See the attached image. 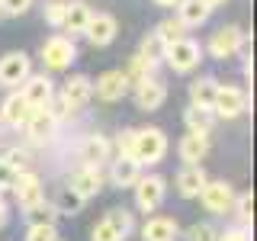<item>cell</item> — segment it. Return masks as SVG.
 I'll list each match as a JSON object with an SVG mask.
<instances>
[{"instance_id": "obj_10", "label": "cell", "mask_w": 257, "mask_h": 241, "mask_svg": "<svg viewBox=\"0 0 257 241\" xmlns=\"http://www.w3.org/2000/svg\"><path fill=\"white\" fill-rule=\"evenodd\" d=\"M20 87H23V90H20L23 100H26L32 109H45V103L52 100V93H55V84L45 74H29Z\"/></svg>"}, {"instance_id": "obj_37", "label": "cell", "mask_w": 257, "mask_h": 241, "mask_svg": "<svg viewBox=\"0 0 257 241\" xmlns=\"http://www.w3.org/2000/svg\"><path fill=\"white\" fill-rule=\"evenodd\" d=\"M29 7H32V0H0V10L7 16H20V13H26Z\"/></svg>"}, {"instance_id": "obj_13", "label": "cell", "mask_w": 257, "mask_h": 241, "mask_svg": "<svg viewBox=\"0 0 257 241\" xmlns=\"http://www.w3.org/2000/svg\"><path fill=\"white\" fill-rule=\"evenodd\" d=\"M26 132H29V139L36 145H45V142L55 139V132H58V119H55L48 109H32L29 119H26Z\"/></svg>"}, {"instance_id": "obj_23", "label": "cell", "mask_w": 257, "mask_h": 241, "mask_svg": "<svg viewBox=\"0 0 257 241\" xmlns=\"http://www.w3.org/2000/svg\"><path fill=\"white\" fill-rule=\"evenodd\" d=\"M215 93H219V80H212V77H199V80L190 84V100H193V106H199V109H212Z\"/></svg>"}, {"instance_id": "obj_36", "label": "cell", "mask_w": 257, "mask_h": 241, "mask_svg": "<svg viewBox=\"0 0 257 241\" xmlns=\"http://www.w3.org/2000/svg\"><path fill=\"white\" fill-rule=\"evenodd\" d=\"M4 161L13 167V171H26V167H29V155H26V151H20V148H10L4 155Z\"/></svg>"}, {"instance_id": "obj_38", "label": "cell", "mask_w": 257, "mask_h": 241, "mask_svg": "<svg viewBox=\"0 0 257 241\" xmlns=\"http://www.w3.org/2000/svg\"><path fill=\"white\" fill-rule=\"evenodd\" d=\"M16 174H20V171H13V167L7 164L4 158H0V190H10L13 180H16Z\"/></svg>"}, {"instance_id": "obj_6", "label": "cell", "mask_w": 257, "mask_h": 241, "mask_svg": "<svg viewBox=\"0 0 257 241\" xmlns=\"http://www.w3.org/2000/svg\"><path fill=\"white\" fill-rule=\"evenodd\" d=\"M199 203H203L209 212L225 215L231 209V203H235V190L225 180H206V187L199 190Z\"/></svg>"}, {"instance_id": "obj_19", "label": "cell", "mask_w": 257, "mask_h": 241, "mask_svg": "<svg viewBox=\"0 0 257 241\" xmlns=\"http://www.w3.org/2000/svg\"><path fill=\"white\" fill-rule=\"evenodd\" d=\"M203 187H206V171L199 164H187L180 174H177V190H180V196L196 199Z\"/></svg>"}, {"instance_id": "obj_35", "label": "cell", "mask_w": 257, "mask_h": 241, "mask_svg": "<svg viewBox=\"0 0 257 241\" xmlns=\"http://www.w3.org/2000/svg\"><path fill=\"white\" fill-rule=\"evenodd\" d=\"M64 0H52V4L45 7V23L48 26H61V20H64Z\"/></svg>"}, {"instance_id": "obj_39", "label": "cell", "mask_w": 257, "mask_h": 241, "mask_svg": "<svg viewBox=\"0 0 257 241\" xmlns=\"http://www.w3.org/2000/svg\"><path fill=\"white\" fill-rule=\"evenodd\" d=\"M215 241H251V231H247L244 225H241V228H228L225 235H219Z\"/></svg>"}, {"instance_id": "obj_41", "label": "cell", "mask_w": 257, "mask_h": 241, "mask_svg": "<svg viewBox=\"0 0 257 241\" xmlns=\"http://www.w3.org/2000/svg\"><path fill=\"white\" fill-rule=\"evenodd\" d=\"M7 219H10V212H7V203H0V228L7 225Z\"/></svg>"}, {"instance_id": "obj_40", "label": "cell", "mask_w": 257, "mask_h": 241, "mask_svg": "<svg viewBox=\"0 0 257 241\" xmlns=\"http://www.w3.org/2000/svg\"><path fill=\"white\" fill-rule=\"evenodd\" d=\"M132 135H135V132H128V129L116 135V148H119V155H125V158H128V151H132Z\"/></svg>"}, {"instance_id": "obj_18", "label": "cell", "mask_w": 257, "mask_h": 241, "mask_svg": "<svg viewBox=\"0 0 257 241\" xmlns=\"http://www.w3.org/2000/svg\"><path fill=\"white\" fill-rule=\"evenodd\" d=\"M209 155V132H187L180 139V158L187 164H199Z\"/></svg>"}, {"instance_id": "obj_42", "label": "cell", "mask_w": 257, "mask_h": 241, "mask_svg": "<svg viewBox=\"0 0 257 241\" xmlns=\"http://www.w3.org/2000/svg\"><path fill=\"white\" fill-rule=\"evenodd\" d=\"M203 4L209 7V10H212V7H222V4H225V0H203Z\"/></svg>"}, {"instance_id": "obj_31", "label": "cell", "mask_w": 257, "mask_h": 241, "mask_svg": "<svg viewBox=\"0 0 257 241\" xmlns=\"http://www.w3.org/2000/svg\"><path fill=\"white\" fill-rule=\"evenodd\" d=\"M231 209H238V219H241V225H244V228L254 222V196H251V193H241V196H235Z\"/></svg>"}, {"instance_id": "obj_12", "label": "cell", "mask_w": 257, "mask_h": 241, "mask_svg": "<svg viewBox=\"0 0 257 241\" xmlns=\"http://www.w3.org/2000/svg\"><path fill=\"white\" fill-rule=\"evenodd\" d=\"M135 100H139V109H158L161 103L167 100V87H164V80H158V77H142V80H135Z\"/></svg>"}, {"instance_id": "obj_3", "label": "cell", "mask_w": 257, "mask_h": 241, "mask_svg": "<svg viewBox=\"0 0 257 241\" xmlns=\"http://www.w3.org/2000/svg\"><path fill=\"white\" fill-rule=\"evenodd\" d=\"M128 231H132V212H125V209H112V212H106L100 222L93 225L90 241H125Z\"/></svg>"}, {"instance_id": "obj_11", "label": "cell", "mask_w": 257, "mask_h": 241, "mask_svg": "<svg viewBox=\"0 0 257 241\" xmlns=\"http://www.w3.org/2000/svg\"><path fill=\"white\" fill-rule=\"evenodd\" d=\"M10 190L16 193V199H20L23 209H29V206H36L39 199H45V187H42V180H39L32 171H20V174H16V180H13Z\"/></svg>"}, {"instance_id": "obj_20", "label": "cell", "mask_w": 257, "mask_h": 241, "mask_svg": "<svg viewBox=\"0 0 257 241\" xmlns=\"http://www.w3.org/2000/svg\"><path fill=\"white\" fill-rule=\"evenodd\" d=\"M90 16H93L90 7H87V4H80V0H74V4H68V7H64L61 29H68L71 36H84V29H87V23H90Z\"/></svg>"}, {"instance_id": "obj_32", "label": "cell", "mask_w": 257, "mask_h": 241, "mask_svg": "<svg viewBox=\"0 0 257 241\" xmlns=\"http://www.w3.org/2000/svg\"><path fill=\"white\" fill-rule=\"evenodd\" d=\"M45 109H48V112H52V116L61 123V119H64V116H71V112H74L77 106H74V103H71L64 93H61V96H55V93H52V100L45 103Z\"/></svg>"}, {"instance_id": "obj_45", "label": "cell", "mask_w": 257, "mask_h": 241, "mask_svg": "<svg viewBox=\"0 0 257 241\" xmlns=\"http://www.w3.org/2000/svg\"><path fill=\"white\" fill-rule=\"evenodd\" d=\"M55 241H58V238H55Z\"/></svg>"}, {"instance_id": "obj_30", "label": "cell", "mask_w": 257, "mask_h": 241, "mask_svg": "<svg viewBox=\"0 0 257 241\" xmlns=\"http://www.w3.org/2000/svg\"><path fill=\"white\" fill-rule=\"evenodd\" d=\"M55 209H58V212H68V215H74V212H80V209H84V196H77L74 190H61L58 193V199H55L52 203Z\"/></svg>"}, {"instance_id": "obj_28", "label": "cell", "mask_w": 257, "mask_h": 241, "mask_svg": "<svg viewBox=\"0 0 257 241\" xmlns=\"http://www.w3.org/2000/svg\"><path fill=\"white\" fill-rule=\"evenodd\" d=\"M55 215H58V209H55L52 203H45V199H39L36 206L26 209V222L29 225H48V222L55 225Z\"/></svg>"}, {"instance_id": "obj_43", "label": "cell", "mask_w": 257, "mask_h": 241, "mask_svg": "<svg viewBox=\"0 0 257 241\" xmlns=\"http://www.w3.org/2000/svg\"><path fill=\"white\" fill-rule=\"evenodd\" d=\"M158 7H177V0H155Z\"/></svg>"}, {"instance_id": "obj_25", "label": "cell", "mask_w": 257, "mask_h": 241, "mask_svg": "<svg viewBox=\"0 0 257 241\" xmlns=\"http://www.w3.org/2000/svg\"><path fill=\"white\" fill-rule=\"evenodd\" d=\"M177 10H180V16L177 20L183 23V26H203V23L209 20V7L203 4V0H177Z\"/></svg>"}, {"instance_id": "obj_7", "label": "cell", "mask_w": 257, "mask_h": 241, "mask_svg": "<svg viewBox=\"0 0 257 241\" xmlns=\"http://www.w3.org/2000/svg\"><path fill=\"white\" fill-rule=\"evenodd\" d=\"M244 42H247V36L238 26H225L219 32H212V39H209L206 48H209L212 58H231V55H238L241 48H244Z\"/></svg>"}, {"instance_id": "obj_4", "label": "cell", "mask_w": 257, "mask_h": 241, "mask_svg": "<svg viewBox=\"0 0 257 241\" xmlns=\"http://www.w3.org/2000/svg\"><path fill=\"white\" fill-rule=\"evenodd\" d=\"M132 187H135V203H139L142 212H155V209L164 203V193H167L164 177H158V174H142L139 180L132 183Z\"/></svg>"}, {"instance_id": "obj_8", "label": "cell", "mask_w": 257, "mask_h": 241, "mask_svg": "<svg viewBox=\"0 0 257 241\" xmlns=\"http://www.w3.org/2000/svg\"><path fill=\"white\" fill-rule=\"evenodd\" d=\"M244 109H247V93L238 90V87H222L219 84V93H215V103H212L215 116L219 119H238Z\"/></svg>"}, {"instance_id": "obj_29", "label": "cell", "mask_w": 257, "mask_h": 241, "mask_svg": "<svg viewBox=\"0 0 257 241\" xmlns=\"http://www.w3.org/2000/svg\"><path fill=\"white\" fill-rule=\"evenodd\" d=\"M183 123L190 126V132H209V129H212V109L190 106L187 112H183Z\"/></svg>"}, {"instance_id": "obj_16", "label": "cell", "mask_w": 257, "mask_h": 241, "mask_svg": "<svg viewBox=\"0 0 257 241\" xmlns=\"http://www.w3.org/2000/svg\"><path fill=\"white\" fill-rule=\"evenodd\" d=\"M125 90H128L125 71H106V74H100V80H96V87H93V93L100 96V100H106V103L122 100Z\"/></svg>"}, {"instance_id": "obj_1", "label": "cell", "mask_w": 257, "mask_h": 241, "mask_svg": "<svg viewBox=\"0 0 257 241\" xmlns=\"http://www.w3.org/2000/svg\"><path fill=\"white\" fill-rule=\"evenodd\" d=\"M164 155H167V135L161 132V129H142V132L132 135V151H128V158L139 167L158 164Z\"/></svg>"}, {"instance_id": "obj_15", "label": "cell", "mask_w": 257, "mask_h": 241, "mask_svg": "<svg viewBox=\"0 0 257 241\" xmlns=\"http://www.w3.org/2000/svg\"><path fill=\"white\" fill-rule=\"evenodd\" d=\"M116 32H119L116 16H109V13H93L90 23H87V29H84V36L90 39L93 45H109L112 39H116Z\"/></svg>"}, {"instance_id": "obj_5", "label": "cell", "mask_w": 257, "mask_h": 241, "mask_svg": "<svg viewBox=\"0 0 257 241\" xmlns=\"http://www.w3.org/2000/svg\"><path fill=\"white\" fill-rule=\"evenodd\" d=\"M77 58L74 52V42H71V36H52L48 42L42 45V64L48 71H64L71 68V61Z\"/></svg>"}, {"instance_id": "obj_24", "label": "cell", "mask_w": 257, "mask_h": 241, "mask_svg": "<svg viewBox=\"0 0 257 241\" xmlns=\"http://www.w3.org/2000/svg\"><path fill=\"white\" fill-rule=\"evenodd\" d=\"M64 96H68L74 106H84V103L93 100V80L84 77V74H74L64 80Z\"/></svg>"}, {"instance_id": "obj_34", "label": "cell", "mask_w": 257, "mask_h": 241, "mask_svg": "<svg viewBox=\"0 0 257 241\" xmlns=\"http://www.w3.org/2000/svg\"><path fill=\"white\" fill-rule=\"evenodd\" d=\"M58 238V231H55V225L48 222V225H29V235L26 241H55Z\"/></svg>"}, {"instance_id": "obj_2", "label": "cell", "mask_w": 257, "mask_h": 241, "mask_svg": "<svg viewBox=\"0 0 257 241\" xmlns=\"http://www.w3.org/2000/svg\"><path fill=\"white\" fill-rule=\"evenodd\" d=\"M167 64H171L174 71H180V74H187V71H193L199 61H203V48H199V42H193V39H177V42L164 45V55H161Z\"/></svg>"}, {"instance_id": "obj_26", "label": "cell", "mask_w": 257, "mask_h": 241, "mask_svg": "<svg viewBox=\"0 0 257 241\" xmlns=\"http://www.w3.org/2000/svg\"><path fill=\"white\" fill-rule=\"evenodd\" d=\"M109 177H112V183H116V187H122V190H125V187H132V183L142 177V167L135 164L132 158H125V155H122V158L116 161V164H112Z\"/></svg>"}, {"instance_id": "obj_44", "label": "cell", "mask_w": 257, "mask_h": 241, "mask_svg": "<svg viewBox=\"0 0 257 241\" xmlns=\"http://www.w3.org/2000/svg\"><path fill=\"white\" fill-rule=\"evenodd\" d=\"M0 16H4V10H0Z\"/></svg>"}, {"instance_id": "obj_9", "label": "cell", "mask_w": 257, "mask_h": 241, "mask_svg": "<svg viewBox=\"0 0 257 241\" xmlns=\"http://www.w3.org/2000/svg\"><path fill=\"white\" fill-rule=\"evenodd\" d=\"M32 74V61L23 52H10L0 58V84L4 87H20Z\"/></svg>"}, {"instance_id": "obj_14", "label": "cell", "mask_w": 257, "mask_h": 241, "mask_svg": "<svg viewBox=\"0 0 257 241\" xmlns=\"http://www.w3.org/2000/svg\"><path fill=\"white\" fill-rule=\"evenodd\" d=\"M71 190H74L77 196H84V199L96 196V193L103 190V171L96 164H84L80 171L71 174Z\"/></svg>"}, {"instance_id": "obj_17", "label": "cell", "mask_w": 257, "mask_h": 241, "mask_svg": "<svg viewBox=\"0 0 257 241\" xmlns=\"http://www.w3.org/2000/svg\"><path fill=\"white\" fill-rule=\"evenodd\" d=\"M180 228H177V219L171 215H158V219H148L142 228V241H177Z\"/></svg>"}, {"instance_id": "obj_21", "label": "cell", "mask_w": 257, "mask_h": 241, "mask_svg": "<svg viewBox=\"0 0 257 241\" xmlns=\"http://www.w3.org/2000/svg\"><path fill=\"white\" fill-rule=\"evenodd\" d=\"M80 158H84V164H96L100 167L103 161L109 158V151H112V145L109 139H103V135H87L84 142H80Z\"/></svg>"}, {"instance_id": "obj_33", "label": "cell", "mask_w": 257, "mask_h": 241, "mask_svg": "<svg viewBox=\"0 0 257 241\" xmlns=\"http://www.w3.org/2000/svg\"><path fill=\"white\" fill-rule=\"evenodd\" d=\"M215 238H219L215 235V225H209V222H196L187 231V241H215Z\"/></svg>"}, {"instance_id": "obj_27", "label": "cell", "mask_w": 257, "mask_h": 241, "mask_svg": "<svg viewBox=\"0 0 257 241\" xmlns=\"http://www.w3.org/2000/svg\"><path fill=\"white\" fill-rule=\"evenodd\" d=\"M183 36H187V26H183L180 20H164V23H158V29H155V39L161 45H171Z\"/></svg>"}, {"instance_id": "obj_22", "label": "cell", "mask_w": 257, "mask_h": 241, "mask_svg": "<svg viewBox=\"0 0 257 241\" xmlns=\"http://www.w3.org/2000/svg\"><path fill=\"white\" fill-rule=\"evenodd\" d=\"M29 112H32V106L23 100V93H13V96H7L4 106H0V119H4L7 126H26Z\"/></svg>"}]
</instances>
